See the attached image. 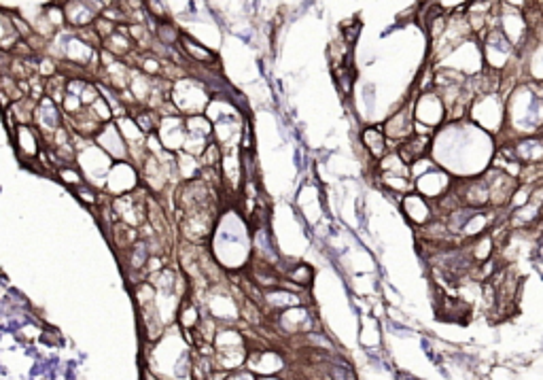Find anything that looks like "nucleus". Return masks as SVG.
<instances>
[{
  "label": "nucleus",
  "mask_w": 543,
  "mask_h": 380,
  "mask_svg": "<svg viewBox=\"0 0 543 380\" xmlns=\"http://www.w3.org/2000/svg\"><path fill=\"white\" fill-rule=\"evenodd\" d=\"M291 278H293V281H297L299 285H310L312 272H310V268H306V266H299L295 272H291Z\"/></svg>",
  "instance_id": "obj_6"
},
{
  "label": "nucleus",
  "mask_w": 543,
  "mask_h": 380,
  "mask_svg": "<svg viewBox=\"0 0 543 380\" xmlns=\"http://www.w3.org/2000/svg\"><path fill=\"white\" fill-rule=\"evenodd\" d=\"M414 124H416V120H414L412 106H404L402 111H397L388 117L382 130H384L386 140H397L399 144H402L404 140H408L414 134Z\"/></svg>",
  "instance_id": "obj_1"
},
{
  "label": "nucleus",
  "mask_w": 543,
  "mask_h": 380,
  "mask_svg": "<svg viewBox=\"0 0 543 380\" xmlns=\"http://www.w3.org/2000/svg\"><path fill=\"white\" fill-rule=\"evenodd\" d=\"M513 47L507 37L501 32V28H495V30H488V41H486V60L493 66V70L503 68L509 62V55L513 53Z\"/></svg>",
  "instance_id": "obj_2"
},
{
  "label": "nucleus",
  "mask_w": 543,
  "mask_h": 380,
  "mask_svg": "<svg viewBox=\"0 0 543 380\" xmlns=\"http://www.w3.org/2000/svg\"><path fill=\"white\" fill-rule=\"evenodd\" d=\"M404 211H406V215H408L416 225H422V227L428 225V223L435 219L433 209H431V202H428L426 198H422V196H418V193L406 196V200H404Z\"/></svg>",
  "instance_id": "obj_4"
},
{
  "label": "nucleus",
  "mask_w": 543,
  "mask_h": 380,
  "mask_svg": "<svg viewBox=\"0 0 543 380\" xmlns=\"http://www.w3.org/2000/svg\"><path fill=\"white\" fill-rule=\"evenodd\" d=\"M363 142H365V147H367V151L374 155V158H384L386 153H388V140H386V136H384V130L382 128H367L365 132H363Z\"/></svg>",
  "instance_id": "obj_5"
},
{
  "label": "nucleus",
  "mask_w": 543,
  "mask_h": 380,
  "mask_svg": "<svg viewBox=\"0 0 543 380\" xmlns=\"http://www.w3.org/2000/svg\"><path fill=\"white\" fill-rule=\"evenodd\" d=\"M431 151V136H422V134H412L408 140H404L397 147V153L408 166L424 160V155Z\"/></svg>",
  "instance_id": "obj_3"
}]
</instances>
